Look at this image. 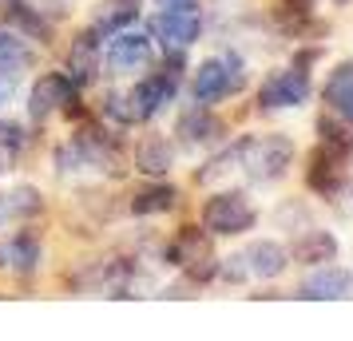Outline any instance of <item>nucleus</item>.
I'll use <instances>...</instances> for the list:
<instances>
[{
    "mask_svg": "<svg viewBox=\"0 0 353 341\" xmlns=\"http://www.w3.org/2000/svg\"><path fill=\"white\" fill-rule=\"evenodd\" d=\"M294 163V139L290 135H246L239 139V167L254 183H278Z\"/></svg>",
    "mask_w": 353,
    "mask_h": 341,
    "instance_id": "1",
    "label": "nucleus"
},
{
    "mask_svg": "<svg viewBox=\"0 0 353 341\" xmlns=\"http://www.w3.org/2000/svg\"><path fill=\"white\" fill-rule=\"evenodd\" d=\"M242 83H246V72H242V60L239 56H223V60H203V64L194 68V80H191V96L194 103H219V99L234 96L242 92Z\"/></svg>",
    "mask_w": 353,
    "mask_h": 341,
    "instance_id": "2",
    "label": "nucleus"
},
{
    "mask_svg": "<svg viewBox=\"0 0 353 341\" xmlns=\"http://www.w3.org/2000/svg\"><path fill=\"white\" fill-rule=\"evenodd\" d=\"M167 258L171 266H183L191 278H210L219 270V258H214V250H210V230L203 227H183L175 234V242L167 246Z\"/></svg>",
    "mask_w": 353,
    "mask_h": 341,
    "instance_id": "3",
    "label": "nucleus"
},
{
    "mask_svg": "<svg viewBox=\"0 0 353 341\" xmlns=\"http://www.w3.org/2000/svg\"><path fill=\"white\" fill-rule=\"evenodd\" d=\"M254 218L258 214L242 191H223V195H214L203 207V227L210 234H246V230L254 227Z\"/></svg>",
    "mask_w": 353,
    "mask_h": 341,
    "instance_id": "4",
    "label": "nucleus"
},
{
    "mask_svg": "<svg viewBox=\"0 0 353 341\" xmlns=\"http://www.w3.org/2000/svg\"><path fill=\"white\" fill-rule=\"evenodd\" d=\"M305 99H310V72H305V64L282 68V72H274L270 80L258 87V103L270 107V112H278V107H298Z\"/></svg>",
    "mask_w": 353,
    "mask_h": 341,
    "instance_id": "5",
    "label": "nucleus"
},
{
    "mask_svg": "<svg viewBox=\"0 0 353 341\" xmlns=\"http://www.w3.org/2000/svg\"><path fill=\"white\" fill-rule=\"evenodd\" d=\"M151 32L167 52H187L203 32V20H199L194 8H163L159 17L151 20Z\"/></svg>",
    "mask_w": 353,
    "mask_h": 341,
    "instance_id": "6",
    "label": "nucleus"
},
{
    "mask_svg": "<svg viewBox=\"0 0 353 341\" xmlns=\"http://www.w3.org/2000/svg\"><path fill=\"white\" fill-rule=\"evenodd\" d=\"M76 103V83L72 76L64 72H48V76H40L32 83V92H28V115L32 119H48L56 112H68Z\"/></svg>",
    "mask_w": 353,
    "mask_h": 341,
    "instance_id": "7",
    "label": "nucleus"
},
{
    "mask_svg": "<svg viewBox=\"0 0 353 341\" xmlns=\"http://www.w3.org/2000/svg\"><path fill=\"white\" fill-rule=\"evenodd\" d=\"M151 64V40L143 32H131V28H119L108 40V68L112 72H135V68Z\"/></svg>",
    "mask_w": 353,
    "mask_h": 341,
    "instance_id": "8",
    "label": "nucleus"
},
{
    "mask_svg": "<svg viewBox=\"0 0 353 341\" xmlns=\"http://www.w3.org/2000/svg\"><path fill=\"white\" fill-rule=\"evenodd\" d=\"M239 258H242V266H246V278H262V282L282 278L286 274V266H290L286 246H278L274 238H258V242H250Z\"/></svg>",
    "mask_w": 353,
    "mask_h": 341,
    "instance_id": "9",
    "label": "nucleus"
},
{
    "mask_svg": "<svg viewBox=\"0 0 353 341\" xmlns=\"http://www.w3.org/2000/svg\"><path fill=\"white\" fill-rule=\"evenodd\" d=\"M302 298H310V302H341V298H353V274L341 270V266L321 262L318 270L302 282Z\"/></svg>",
    "mask_w": 353,
    "mask_h": 341,
    "instance_id": "10",
    "label": "nucleus"
},
{
    "mask_svg": "<svg viewBox=\"0 0 353 341\" xmlns=\"http://www.w3.org/2000/svg\"><path fill=\"white\" fill-rule=\"evenodd\" d=\"M321 96H325V103H330V112L353 127V60H341V64L325 76Z\"/></svg>",
    "mask_w": 353,
    "mask_h": 341,
    "instance_id": "11",
    "label": "nucleus"
},
{
    "mask_svg": "<svg viewBox=\"0 0 353 341\" xmlns=\"http://www.w3.org/2000/svg\"><path fill=\"white\" fill-rule=\"evenodd\" d=\"M175 135L183 139L187 147H199V143H214L219 135H223V119L219 115H210L203 103L199 107H191V112H183L179 115V127Z\"/></svg>",
    "mask_w": 353,
    "mask_h": 341,
    "instance_id": "12",
    "label": "nucleus"
},
{
    "mask_svg": "<svg viewBox=\"0 0 353 341\" xmlns=\"http://www.w3.org/2000/svg\"><path fill=\"white\" fill-rule=\"evenodd\" d=\"M290 262H302V266H321V262L337 258V238L330 230H305L298 242L286 250Z\"/></svg>",
    "mask_w": 353,
    "mask_h": 341,
    "instance_id": "13",
    "label": "nucleus"
},
{
    "mask_svg": "<svg viewBox=\"0 0 353 341\" xmlns=\"http://www.w3.org/2000/svg\"><path fill=\"white\" fill-rule=\"evenodd\" d=\"M40 258H44V250H40V242H36L32 234H12L8 242L0 246V262L12 274H32V270H40Z\"/></svg>",
    "mask_w": 353,
    "mask_h": 341,
    "instance_id": "14",
    "label": "nucleus"
},
{
    "mask_svg": "<svg viewBox=\"0 0 353 341\" xmlns=\"http://www.w3.org/2000/svg\"><path fill=\"white\" fill-rule=\"evenodd\" d=\"M40 207H44L40 191L17 187V191L0 195V227H4V223H24V218H32V214H40Z\"/></svg>",
    "mask_w": 353,
    "mask_h": 341,
    "instance_id": "15",
    "label": "nucleus"
},
{
    "mask_svg": "<svg viewBox=\"0 0 353 341\" xmlns=\"http://www.w3.org/2000/svg\"><path fill=\"white\" fill-rule=\"evenodd\" d=\"M24 68H32V48L17 32L0 28V76H20Z\"/></svg>",
    "mask_w": 353,
    "mask_h": 341,
    "instance_id": "16",
    "label": "nucleus"
},
{
    "mask_svg": "<svg viewBox=\"0 0 353 341\" xmlns=\"http://www.w3.org/2000/svg\"><path fill=\"white\" fill-rule=\"evenodd\" d=\"M305 183H310V191H318V195H334L337 183H341V159L318 147V155H314V167H310Z\"/></svg>",
    "mask_w": 353,
    "mask_h": 341,
    "instance_id": "17",
    "label": "nucleus"
},
{
    "mask_svg": "<svg viewBox=\"0 0 353 341\" xmlns=\"http://www.w3.org/2000/svg\"><path fill=\"white\" fill-rule=\"evenodd\" d=\"M68 76H72V83H92L99 72V52H96V32L80 36V44L72 48V60H68Z\"/></svg>",
    "mask_w": 353,
    "mask_h": 341,
    "instance_id": "18",
    "label": "nucleus"
},
{
    "mask_svg": "<svg viewBox=\"0 0 353 341\" xmlns=\"http://www.w3.org/2000/svg\"><path fill=\"white\" fill-rule=\"evenodd\" d=\"M135 17H139V0H108V8L96 17V24H92V32H103L112 36L119 32V28H131L135 24Z\"/></svg>",
    "mask_w": 353,
    "mask_h": 341,
    "instance_id": "19",
    "label": "nucleus"
},
{
    "mask_svg": "<svg viewBox=\"0 0 353 341\" xmlns=\"http://www.w3.org/2000/svg\"><path fill=\"white\" fill-rule=\"evenodd\" d=\"M171 163H175V151L167 147V139H143L135 151V171L143 175H167Z\"/></svg>",
    "mask_w": 353,
    "mask_h": 341,
    "instance_id": "20",
    "label": "nucleus"
},
{
    "mask_svg": "<svg viewBox=\"0 0 353 341\" xmlns=\"http://www.w3.org/2000/svg\"><path fill=\"white\" fill-rule=\"evenodd\" d=\"M179 191L171 183H155V187H143V191H135L131 198V214H167L175 207Z\"/></svg>",
    "mask_w": 353,
    "mask_h": 341,
    "instance_id": "21",
    "label": "nucleus"
},
{
    "mask_svg": "<svg viewBox=\"0 0 353 341\" xmlns=\"http://www.w3.org/2000/svg\"><path fill=\"white\" fill-rule=\"evenodd\" d=\"M318 135H321V151H330V155H337V159L345 163L353 155V131L350 123L341 119H318Z\"/></svg>",
    "mask_w": 353,
    "mask_h": 341,
    "instance_id": "22",
    "label": "nucleus"
},
{
    "mask_svg": "<svg viewBox=\"0 0 353 341\" xmlns=\"http://www.w3.org/2000/svg\"><path fill=\"white\" fill-rule=\"evenodd\" d=\"M159 8H194V0H155Z\"/></svg>",
    "mask_w": 353,
    "mask_h": 341,
    "instance_id": "23",
    "label": "nucleus"
},
{
    "mask_svg": "<svg viewBox=\"0 0 353 341\" xmlns=\"http://www.w3.org/2000/svg\"><path fill=\"white\" fill-rule=\"evenodd\" d=\"M286 4L294 12H310V8H314V0H286Z\"/></svg>",
    "mask_w": 353,
    "mask_h": 341,
    "instance_id": "24",
    "label": "nucleus"
},
{
    "mask_svg": "<svg viewBox=\"0 0 353 341\" xmlns=\"http://www.w3.org/2000/svg\"><path fill=\"white\" fill-rule=\"evenodd\" d=\"M334 4H350V0H334Z\"/></svg>",
    "mask_w": 353,
    "mask_h": 341,
    "instance_id": "25",
    "label": "nucleus"
}]
</instances>
